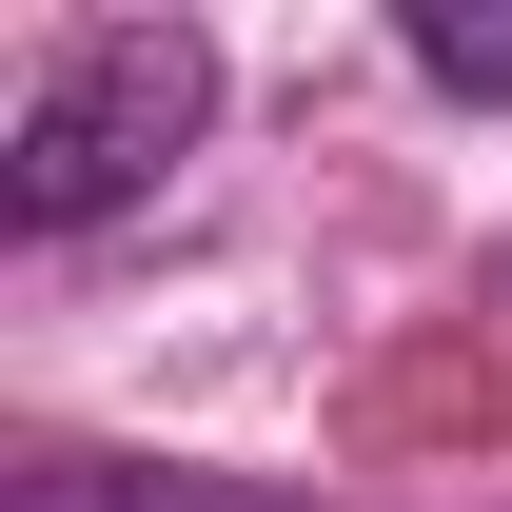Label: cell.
<instances>
[{"mask_svg": "<svg viewBox=\"0 0 512 512\" xmlns=\"http://www.w3.org/2000/svg\"><path fill=\"white\" fill-rule=\"evenodd\" d=\"M394 40H414V79H434V99H512V20H453V0H414Z\"/></svg>", "mask_w": 512, "mask_h": 512, "instance_id": "cell-2", "label": "cell"}, {"mask_svg": "<svg viewBox=\"0 0 512 512\" xmlns=\"http://www.w3.org/2000/svg\"><path fill=\"white\" fill-rule=\"evenodd\" d=\"M197 119H217V40L197 20H79L0 99V217L20 237H99L197 158Z\"/></svg>", "mask_w": 512, "mask_h": 512, "instance_id": "cell-1", "label": "cell"}]
</instances>
